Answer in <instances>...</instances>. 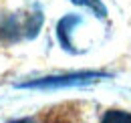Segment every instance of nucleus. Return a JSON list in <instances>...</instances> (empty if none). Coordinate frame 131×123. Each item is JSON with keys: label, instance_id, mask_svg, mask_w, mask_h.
<instances>
[{"label": "nucleus", "instance_id": "5", "mask_svg": "<svg viewBox=\"0 0 131 123\" xmlns=\"http://www.w3.org/2000/svg\"><path fill=\"white\" fill-rule=\"evenodd\" d=\"M10 123H34V119H30V117H24V119H14V121Z\"/></svg>", "mask_w": 131, "mask_h": 123}, {"label": "nucleus", "instance_id": "2", "mask_svg": "<svg viewBox=\"0 0 131 123\" xmlns=\"http://www.w3.org/2000/svg\"><path fill=\"white\" fill-rule=\"evenodd\" d=\"M79 16H67V18H63L61 22H59V28H57V34H59V40H61V45L65 46V48H69L71 50V45H69V38H71V32H73V28L79 24Z\"/></svg>", "mask_w": 131, "mask_h": 123}, {"label": "nucleus", "instance_id": "1", "mask_svg": "<svg viewBox=\"0 0 131 123\" xmlns=\"http://www.w3.org/2000/svg\"><path fill=\"white\" fill-rule=\"evenodd\" d=\"M101 79L97 73H75V75H59V77H42L36 81H28L22 87H38V89H50V87H69V85H87L91 81Z\"/></svg>", "mask_w": 131, "mask_h": 123}, {"label": "nucleus", "instance_id": "3", "mask_svg": "<svg viewBox=\"0 0 131 123\" xmlns=\"http://www.w3.org/2000/svg\"><path fill=\"white\" fill-rule=\"evenodd\" d=\"M101 123H131V113L119 111V109H111L103 115Z\"/></svg>", "mask_w": 131, "mask_h": 123}, {"label": "nucleus", "instance_id": "4", "mask_svg": "<svg viewBox=\"0 0 131 123\" xmlns=\"http://www.w3.org/2000/svg\"><path fill=\"white\" fill-rule=\"evenodd\" d=\"M71 2H75V4H79V6H87V8H91L95 14L99 16H105L107 14V10H105V6L101 4V0H71Z\"/></svg>", "mask_w": 131, "mask_h": 123}]
</instances>
